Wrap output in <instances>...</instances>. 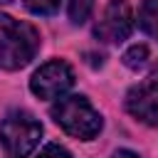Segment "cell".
Instances as JSON below:
<instances>
[{"label": "cell", "instance_id": "cell-1", "mask_svg": "<svg viewBox=\"0 0 158 158\" xmlns=\"http://www.w3.org/2000/svg\"><path fill=\"white\" fill-rule=\"evenodd\" d=\"M42 37L35 25L0 12V67L7 72L27 67L40 52Z\"/></svg>", "mask_w": 158, "mask_h": 158}, {"label": "cell", "instance_id": "cell-2", "mask_svg": "<svg viewBox=\"0 0 158 158\" xmlns=\"http://www.w3.org/2000/svg\"><path fill=\"white\" fill-rule=\"evenodd\" d=\"M49 116L67 136L79 141H91L104 128L101 114L84 94H64L54 99V104L49 106Z\"/></svg>", "mask_w": 158, "mask_h": 158}, {"label": "cell", "instance_id": "cell-3", "mask_svg": "<svg viewBox=\"0 0 158 158\" xmlns=\"http://www.w3.org/2000/svg\"><path fill=\"white\" fill-rule=\"evenodd\" d=\"M42 138V123L25 109H12L0 121V146L7 158H30Z\"/></svg>", "mask_w": 158, "mask_h": 158}, {"label": "cell", "instance_id": "cell-4", "mask_svg": "<svg viewBox=\"0 0 158 158\" xmlns=\"http://www.w3.org/2000/svg\"><path fill=\"white\" fill-rule=\"evenodd\" d=\"M72 86H74V69L64 59H49V62L40 64L35 69V74L30 77V91L44 101L69 94Z\"/></svg>", "mask_w": 158, "mask_h": 158}, {"label": "cell", "instance_id": "cell-5", "mask_svg": "<svg viewBox=\"0 0 158 158\" xmlns=\"http://www.w3.org/2000/svg\"><path fill=\"white\" fill-rule=\"evenodd\" d=\"M133 10L128 0H109L101 12V20L94 27V37L106 44H121L133 32Z\"/></svg>", "mask_w": 158, "mask_h": 158}, {"label": "cell", "instance_id": "cell-6", "mask_svg": "<svg viewBox=\"0 0 158 158\" xmlns=\"http://www.w3.org/2000/svg\"><path fill=\"white\" fill-rule=\"evenodd\" d=\"M123 106L136 121H143L146 126L158 123V79H156V72H151L143 81H138L136 86H131L126 91Z\"/></svg>", "mask_w": 158, "mask_h": 158}, {"label": "cell", "instance_id": "cell-7", "mask_svg": "<svg viewBox=\"0 0 158 158\" xmlns=\"http://www.w3.org/2000/svg\"><path fill=\"white\" fill-rule=\"evenodd\" d=\"M121 62H123L128 69L138 72V69H143V67L151 62V52H148V47H146V44H131V47L123 52Z\"/></svg>", "mask_w": 158, "mask_h": 158}, {"label": "cell", "instance_id": "cell-8", "mask_svg": "<svg viewBox=\"0 0 158 158\" xmlns=\"http://www.w3.org/2000/svg\"><path fill=\"white\" fill-rule=\"evenodd\" d=\"M133 22H138V27L148 37H153L156 35V0H143L138 5V15H136Z\"/></svg>", "mask_w": 158, "mask_h": 158}, {"label": "cell", "instance_id": "cell-9", "mask_svg": "<svg viewBox=\"0 0 158 158\" xmlns=\"http://www.w3.org/2000/svg\"><path fill=\"white\" fill-rule=\"evenodd\" d=\"M94 12V0H67V15L72 25H84Z\"/></svg>", "mask_w": 158, "mask_h": 158}, {"label": "cell", "instance_id": "cell-10", "mask_svg": "<svg viewBox=\"0 0 158 158\" xmlns=\"http://www.w3.org/2000/svg\"><path fill=\"white\" fill-rule=\"evenodd\" d=\"M59 2H62V0H22V5H25L32 15H37V17H49V15H54V12L59 10Z\"/></svg>", "mask_w": 158, "mask_h": 158}, {"label": "cell", "instance_id": "cell-11", "mask_svg": "<svg viewBox=\"0 0 158 158\" xmlns=\"http://www.w3.org/2000/svg\"><path fill=\"white\" fill-rule=\"evenodd\" d=\"M37 158H72V153H69L64 146H59V143H47V146L40 151Z\"/></svg>", "mask_w": 158, "mask_h": 158}, {"label": "cell", "instance_id": "cell-12", "mask_svg": "<svg viewBox=\"0 0 158 158\" xmlns=\"http://www.w3.org/2000/svg\"><path fill=\"white\" fill-rule=\"evenodd\" d=\"M111 158H141L136 151H128V148H118V151H114L111 153Z\"/></svg>", "mask_w": 158, "mask_h": 158}, {"label": "cell", "instance_id": "cell-13", "mask_svg": "<svg viewBox=\"0 0 158 158\" xmlns=\"http://www.w3.org/2000/svg\"><path fill=\"white\" fill-rule=\"evenodd\" d=\"M7 2H12V0H0V5H7Z\"/></svg>", "mask_w": 158, "mask_h": 158}]
</instances>
